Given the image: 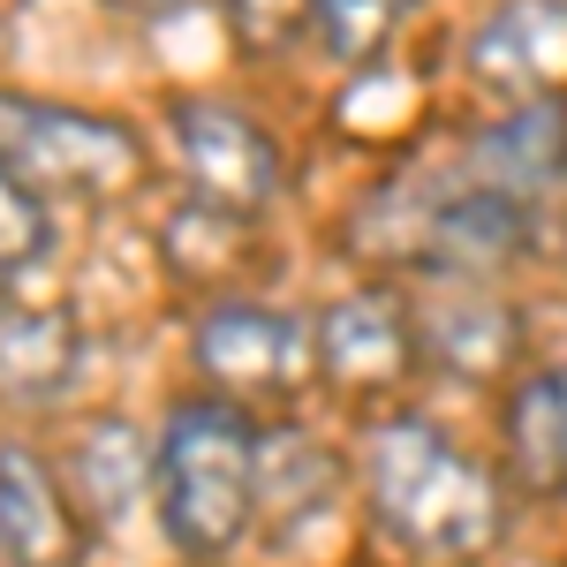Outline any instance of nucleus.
Listing matches in <instances>:
<instances>
[{"mask_svg":"<svg viewBox=\"0 0 567 567\" xmlns=\"http://www.w3.org/2000/svg\"><path fill=\"white\" fill-rule=\"evenodd\" d=\"M363 492L393 545L424 560H484L507 529V499L477 454H462L439 424L393 416L363 454Z\"/></svg>","mask_w":567,"mask_h":567,"instance_id":"nucleus-1","label":"nucleus"},{"mask_svg":"<svg viewBox=\"0 0 567 567\" xmlns=\"http://www.w3.org/2000/svg\"><path fill=\"white\" fill-rule=\"evenodd\" d=\"M152 492H159V523L175 537V553L219 560L258 515V432H250V416L227 393L182 401L159 432V454H152Z\"/></svg>","mask_w":567,"mask_h":567,"instance_id":"nucleus-2","label":"nucleus"},{"mask_svg":"<svg viewBox=\"0 0 567 567\" xmlns=\"http://www.w3.org/2000/svg\"><path fill=\"white\" fill-rule=\"evenodd\" d=\"M0 167L23 175L39 197H84V205H114L152 175L144 136L130 122L31 91H0Z\"/></svg>","mask_w":567,"mask_h":567,"instance_id":"nucleus-3","label":"nucleus"},{"mask_svg":"<svg viewBox=\"0 0 567 567\" xmlns=\"http://www.w3.org/2000/svg\"><path fill=\"white\" fill-rule=\"evenodd\" d=\"M310 341H318V379L333 393H349V401H393L409 386L416 355H424L416 310L393 288H355L341 303H326Z\"/></svg>","mask_w":567,"mask_h":567,"instance_id":"nucleus-4","label":"nucleus"},{"mask_svg":"<svg viewBox=\"0 0 567 567\" xmlns=\"http://www.w3.org/2000/svg\"><path fill=\"white\" fill-rule=\"evenodd\" d=\"M197 371L227 401H296L318 371V341L288 310L265 303H219L197 318Z\"/></svg>","mask_w":567,"mask_h":567,"instance_id":"nucleus-5","label":"nucleus"},{"mask_svg":"<svg viewBox=\"0 0 567 567\" xmlns=\"http://www.w3.org/2000/svg\"><path fill=\"white\" fill-rule=\"evenodd\" d=\"M462 69L484 99H507V106L567 99V0H499L470 31Z\"/></svg>","mask_w":567,"mask_h":567,"instance_id":"nucleus-6","label":"nucleus"},{"mask_svg":"<svg viewBox=\"0 0 567 567\" xmlns=\"http://www.w3.org/2000/svg\"><path fill=\"white\" fill-rule=\"evenodd\" d=\"M175 152H182L189 189L213 197V205L265 213L272 189H280V144L250 114H235L227 99H182L175 106Z\"/></svg>","mask_w":567,"mask_h":567,"instance_id":"nucleus-7","label":"nucleus"},{"mask_svg":"<svg viewBox=\"0 0 567 567\" xmlns=\"http://www.w3.org/2000/svg\"><path fill=\"white\" fill-rule=\"evenodd\" d=\"M84 515L61 470H45L31 446H0V560L8 567H76Z\"/></svg>","mask_w":567,"mask_h":567,"instance_id":"nucleus-8","label":"nucleus"},{"mask_svg":"<svg viewBox=\"0 0 567 567\" xmlns=\"http://www.w3.org/2000/svg\"><path fill=\"white\" fill-rule=\"evenodd\" d=\"M76 363H84V341L61 303H0V401L45 409L53 393H69Z\"/></svg>","mask_w":567,"mask_h":567,"instance_id":"nucleus-9","label":"nucleus"},{"mask_svg":"<svg viewBox=\"0 0 567 567\" xmlns=\"http://www.w3.org/2000/svg\"><path fill=\"white\" fill-rule=\"evenodd\" d=\"M144 477H152L144 439H136L122 416H114V424H84V439H76L69 462H61V484H69V499H76L84 523H122L130 499L144 492Z\"/></svg>","mask_w":567,"mask_h":567,"instance_id":"nucleus-10","label":"nucleus"},{"mask_svg":"<svg viewBox=\"0 0 567 567\" xmlns=\"http://www.w3.org/2000/svg\"><path fill=\"white\" fill-rule=\"evenodd\" d=\"M507 462L529 492H567V363L529 371L507 401Z\"/></svg>","mask_w":567,"mask_h":567,"instance_id":"nucleus-11","label":"nucleus"},{"mask_svg":"<svg viewBox=\"0 0 567 567\" xmlns=\"http://www.w3.org/2000/svg\"><path fill=\"white\" fill-rule=\"evenodd\" d=\"M416 333H424V349L446 363V371H462V379H492L507 355H515V310L492 303L484 288L470 296H446L416 318Z\"/></svg>","mask_w":567,"mask_h":567,"instance_id":"nucleus-12","label":"nucleus"},{"mask_svg":"<svg viewBox=\"0 0 567 567\" xmlns=\"http://www.w3.org/2000/svg\"><path fill=\"white\" fill-rule=\"evenodd\" d=\"M333 492V462H326V446L303 432H280L272 446L258 439V499L272 507V515H310L318 499Z\"/></svg>","mask_w":567,"mask_h":567,"instance_id":"nucleus-13","label":"nucleus"},{"mask_svg":"<svg viewBox=\"0 0 567 567\" xmlns=\"http://www.w3.org/2000/svg\"><path fill=\"white\" fill-rule=\"evenodd\" d=\"M416 0H318V45L333 53V61H349V69H371L386 39L401 31V16H409Z\"/></svg>","mask_w":567,"mask_h":567,"instance_id":"nucleus-14","label":"nucleus"},{"mask_svg":"<svg viewBox=\"0 0 567 567\" xmlns=\"http://www.w3.org/2000/svg\"><path fill=\"white\" fill-rule=\"evenodd\" d=\"M227 8V31L243 53H288V45L303 39L310 23H318V0H219Z\"/></svg>","mask_w":567,"mask_h":567,"instance_id":"nucleus-15","label":"nucleus"},{"mask_svg":"<svg viewBox=\"0 0 567 567\" xmlns=\"http://www.w3.org/2000/svg\"><path fill=\"white\" fill-rule=\"evenodd\" d=\"M39 250H45V197L23 175L0 167V288H8V272H23Z\"/></svg>","mask_w":567,"mask_h":567,"instance_id":"nucleus-16","label":"nucleus"},{"mask_svg":"<svg viewBox=\"0 0 567 567\" xmlns=\"http://www.w3.org/2000/svg\"><path fill=\"white\" fill-rule=\"evenodd\" d=\"M106 8H130V16H175V8H189V0H106Z\"/></svg>","mask_w":567,"mask_h":567,"instance_id":"nucleus-17","label":"nucleus"}]
</instances>
